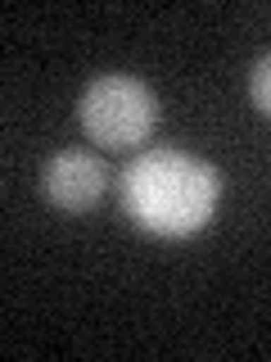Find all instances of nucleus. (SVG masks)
<instances>
[{
	"label": "nucleus",
	"mask_w": 271,
	"mask_h": 362,
	"mask_svg": "<svg viewBox=\"0 0 271 362\" xmlns=\"http://www.w3.org/2000/svg\"><path fill=\"white\" fill-rule=\"evenodd\" d=\"M77 122L90 136V145L136 150L158 127V95L131 73H104L77 95Z\"/></svg>",
	"instance_id": "f03ea898"
},
{
	"label": "nucleus",
	"mask_w": 271,
	"mask_h": 362,
	"mask_svg": "<svg viewBox=\"0 0 271 362\" xmlns=\"http://www.w3.org/2000/svg\"><path fill=\"white\" fill-rule=\"evenodd\" d=\"M118 195L122 213L140 231L163 235V240H186V235H199L217 213L222 173L190 150L158 145L122 168Z\"/></svg>",
	"instance_id": "f257e3e1"
},
{
	"label": "nucleus",
	"mask_w": 271,
	"mask_h": 362,
	"mask_svg": "<svg viewBox=\"0 0 271 362\" xmlns=\"http://www.w3.org/2000/svg\"><path fill=\"white\" fill-rule=\"evenodd\" d=\"M109 173L90 150H59L41 163V195L59 213H86L104 199Z\"/></svg>",
	"instance_id": "7ed1b4c3"
},
{
	"label": "nucleus",
	"mask_w": 271,
	"mask_h": 362,
	"mask_svg": "<svg viewBox=\"0 0 271 362\" xmlns=\"http://www.w3.org/2000/svg\"><path fill=\"white\" fill-rule=\"evenodd\" d=\"M248 100L263 118H271V50L258 54L253 68H248Z\"/></svg>",
	"instance_id": "20e7f679"
}]
</instances>
